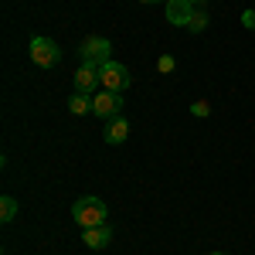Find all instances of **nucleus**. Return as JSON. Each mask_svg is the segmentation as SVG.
<instances>
[{"instance_id":"f257e3e1","label":"nucleus","mask_w":255,"mask_h":255,"mask_svg":"<svg viewBox=\"0 0 255 255\" xmlns=\"http://www.w3.org/2000/svg\"><path fill=\"white\" fill-rule=\"evenodd\" d=\"M72 215H75V225L85 232V228L106 225V204H102V197H92V194L79 197V201H75V208H72Z\"/></svg>"},{"instance_id":"f03ea898","label":"nucleus","mask_w":255,"mask_h":255,"mask_svg":"<svg viewBox=\"0 0 255 255\" xmlns=\"http://www.w3.org/2000/svg\"><path fill=\"white\" fill-rule=\"evenodd\" d=\"M99 82H102V89H109V92H123V89H129V68L119 65V61H106V65L99 68Z\"/></svg>"},{"instance_id":"7ed1b4c3","label":"nucleus","mask_w":255,"mask_h":255,"mask_svg":"<svg viewBox=\"0 0 255 255\" xmlns=\"http://www.w3.org/2000/svg\"><path fill=\"white\" fill-rule=\"evenodd\" d=\"M31 61L41 65V68H55L61 61V48L51 38H34L31 41Z\"/></svg>"},{"instance_id":"20e7f679","label":"nucleus","mask_w":255,"mask_h":255,"mask_svg":"<svg viewBox=\"0 0 255 255\" xmlns=\"http://www.w3.org/2000/svg\"><path fill=\"white\" fill-rule=\"evenodd\" d=\"M109 51H113V44L106 38H85V44H82V65H92V68H102L109 58Z\"/></svg>"},{"instance_id":"39448f33","label":"nucleus","mask_w":255,"mask_h":255,"mask_svg":"<svg viewBox=\"0 0 255 255\" xmlns=\"http://www.w3.org/2000/svg\"><path fill=\"white\" fill-rule=\"evenodd\" d=\"M119 109H123V96L119 92H109V89H99L92 96V113L99 119H116Z\"/></svg>"},{"instance_id":"423d86ee","label":"nucleus","mask_w":255,"mask_h":255,"mask_svg":"<svg viewBox=\"0 0 255 255\" xmlns=\"http://www.w3.org/2000/svg\"><path fill=\"white\" fill-rule=\"evenodd\" d=\"M194 14V3L191 0H167V20L177 27H187V20Z\"/></svg>"},{"instance_id":"0eeeda50","label":"nucleus","mask_w":255,"mask_h":255,"mask_svg":"<svg viewBox=\"0 0 255 255\" xmlns=\"http://www.w3.org/2000/svg\"><path fill=\"white\" fill-rule=\"evenodd\" d=\"M96 89H102V82H99V68H92V65H82L79 72H75V92H96Z\"/></svg>"},{"instance_id":"6e6552de","label":"nucleus","mask_w":255,"mask_h":255,"mask_svg":"<svg viewBox=\"0 0 255 255\" xmlns=\"http://www.w3.org/2000/svg\"><path fill=\"white\" fill-rule=\"evenodd\" d=\"M109 238H113V232H109L106 225H96V228H85V232H82V242H85L89 249H106Z\"/></svg>"},{"instance_id":"1a4fd4ad","label":"nucleus","mask_w":255,"mask_h":255,"mask_svg":"<svg viewBox=\"0 0 255 255\" xmlns=\"http://www.w3.org/2000/svg\"><path fill=\"white\" fill-rule=\"evenodd\" d=\"M129 136V123H126V119H109V126H106V133H102V139H106V143H113V146H116V143H123V139Z\"/></svg>"},{"instance_id":"9d476101","label":"nucleus","mask_w":255,"mask_h":255,"mask_svg":"<svg viewBox=\"0 0 255 255\" xmlns=\"http://www.w3.org/2000/svg\"><path fill=\"white\" fill-rule=\"evenodd\" d=\"M68 109L82 116V113H92V96H85V92H75V96L68 99Z\"/></svg>"},{"instance_id":"9b49d317","label":"nucleus","mask_w":255,"mask_h":255,"mask_svg":"<svg viewBox=\"0 0 255 255\" xmlns=\"http://www.w3.org/2000/svg\"><path fill=\"white\" fill-rule=\"evenodd\" d=\"M0 218H3V221H14V218H17V201L10 194L0 201Z\"/></svg>"},{"instance_id":"f8f14e48","label":"nucleus","mask_w":255,"mask_h":255,"mask_svg":"<svg viewBox=\"0 0 255 255\" xmlns=\"http://www.w3.org/2000/svg\"><path fill=\"white\" fill-rule=\"evenodd\" d=\"M204 27H208V14H204V10H194V14H191V20H187V31L201 34Z\"/></svg>"},{"instance_id":"ddd939ff","label":"nucleus","mask_w":255,"mask_h":255,"mask_svg":"<svg viewBox=\"0 0 255 255\" xmlns=\"http://www.w3.org/2000/svg\"><path fill=\"white\" fill-rule=\"evenodd\" d=\"M191 113H194V116H208V113H211V106H208V102H194V106H191Z\"/></svg>"},{"instance_id":"4468645a","label":"nucleus","mask_w":255,"mask_h":255,"mask_svg":"<svg viewBox=\"0 0 255 255\" xmlns=\"http://www.w3.org/2000/svg\"><path fill=\"white\" fill-rule=\"evenodd\" d=\"M160 72H174V58L170 55H160Z\"/></svg>"},{"instance_id":"2eb2a0df","label":"nucleus","mask_w":255,"mask_h":255,"mask_svg":"<svg viewBox=\"0 0 255 255\" xmlns=\"http://www.w3.org/2000/svg\"><path fill=\"white\" fill-rule=\"evenodd\" d=\"M242 24H245V27H252V31H255V10H245V14H242Z\"/></svg>"},{"instance_id":"dca6fc26","label":"nucleus","mask_w":255,"mask_h":255,"mask_svg":"<svg viewBox=\"0 0 255 255\" xmlns=\"http://www.w3.org/2000/svg\"><path fill=\"white\" fill-rule=\"evenodd\" d=\"M191 3H194V7H197V3H204V0H191Z\"/></svg>"},{"instance_id":"f3484780","label":"nucleus","mask_w":255,"mask_h":255,"mask_svg":"<svg viewBox=\"0 0 255 255\" xmlns=\"http://www.w3.org/2000/svg\"><path fill=\"white\" fill-rule=\"evenodd\" d=\"M143 3H157V0H143Z\"/></svg>"},{"instance_id":"a211bd4d","label":"nucleus","mask_w":255,"mask_h":255,"mask_svg":"<svg viewBox=\"0 0 255 255\" xmlns=\"http://www.w3.org/2000/svg\"><path fill=\"white\" fill-rule=\"evenodd\" d=\"M211 255H225V252H211Z\"/></svg>"}]
</instances>
